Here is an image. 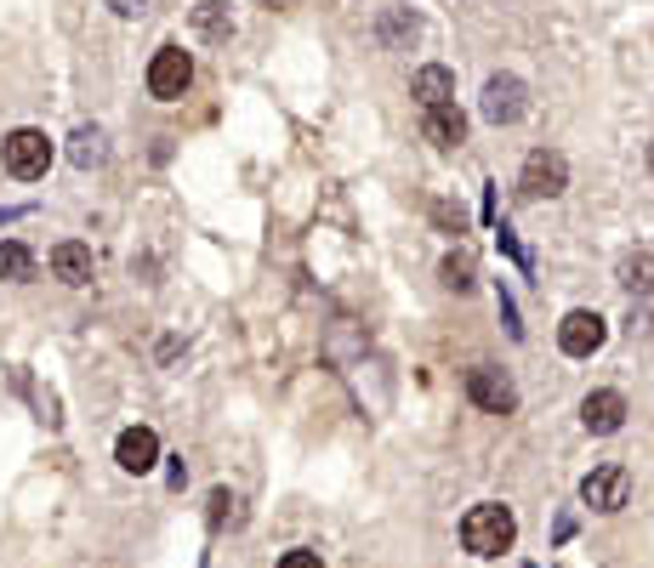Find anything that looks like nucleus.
<instances>
[{
    "mask_svg": "<svg viewBox=\"0 0 654 568\" xmlns=\"http://www.w3.org/2000/svg\"><path fill=\"white\" fill-rule=\"evenodd\" d=\"M512 541H518V517L507 506H496V500H484V506H473L462 517V546L473 557H501V552H512Z\"/></svg>",
    "mask_w": 654,
    "mask_h": 568,
    "instance_id": "obj_1",
    "label": "nucleus"
},
{
    "mask_svg": "<svg viewBox=\"0 0 654 568\" xmlns=\"http://www.w3.org/2000/svg\"><path fill=\"white\" fill-rule=\"evenodd\" d=\"M0 154H7V171H12L18 182L46 177V165H52V143H46V131H35V125L12 131V137L0 143Z\"/></svg>",
    "mask_w": 654,
    "mask_h": 568,
    "instance_id": "obj_2",
    "label": "nucleus"
},
{
    "mask_svg": "<svg viewBox=\"0 0 654 568\" xmlns=\"http://www.w3.org/2000/svg\"><path fill=\"white\" fill-rule=\"evenodd\" d=\"M193 86V57L182 46H159L154 63H148V97H159V103H177V97Z\"/></svg>",
    "mask_w": 654,
    "mask_h": 568,
    "instance_id": "obj_3",
    "label": "nucleus"
},
{
    "mask_svg": "<svg viewBox=\"0 0 654 568\" xmlns=\"http://www.w3.org/2000/svg\"><path fill=\"white\" fill-rule=\"evenodd\" d=\"M518 188L530 193V199H558V193L569 188V159H564L558 148H535L530 159H523Z\"/></svg>",
    "mask_w": 654,
    "mask_h": 568,
    "instance_id": "obj_4",
    "label": "nucleus"
},
{
    "mask_svg": "<svg viewBox=\"0 0 654 568\" xmlns=\"http://www.w3.org/2000/svg\"><path fill=\"white\" fill-rule=\"evenodd\" d=\"M580 500L592 512H620L632 500V472L620 460H609V466H598V472H586V483H580Z\"/></svg>",
    "mask_w": 654,
    "mask_h": 568,
    "instance_id": "obj_5",
    "label": "nucleus"
},
{
    "mask_svg": "<svg viewBox=\"0 0 654 568\" xmlns=\"http://www.w3.org/2000/svg\"><path fill=\"white\" fill-rule=\"evenodd\" d=\"M467 398H473L478 410H489V415H512V410H518V387H512L507 370H496V364H478V370H467Z\"/></svg>",
    "mask_w": 654,
    "mask_h": 568,
    "instance_id": "obj_6",
    "label": "nucleus"
},
{
    "mask_svg": "<svg viewBox=\"0 0 654 568\" xmlns=\"http://www.w3.org/2000/svg\"><path fill=\"white\" fill-rule=\"evenodd\" d=\"M523 109H530V91H523L518 75H489L484 80V120L489 125H512V120H523Z\"/></svg>",
    "mask_w": 654,
    "mask_h": 568,
    "instance_id": "obj_7",
    "label": "nucleus"
},
{
    "mask_svg": "<svg viewBox=\"0 0 654 568\" xmlns=\"http://www.w3.org/2000/svg\"><path fill=\"white\" fill-rule=\"evenodd\" d=\"M603 342H609V324H603L592 308H575V313H564V324H558V347H564L569 358H592Z\"/></svg>",
    "mask_w": 654,
    "mask_h": 568,
    "instance_id": "obj_8",
    "label": "nucleus"
},
{
    "mask_svg": "<svg viewBox=\"0 0 654 568\" xmlns=\"http://www.w3.org/2000/svg\"><path fill=\"white\" fill-rule=\"evenodd\" d=\"M580 421H586V432H598V438H609V432H620V426H627V398H620L614 387H603V392H586Z\"/></svg>",
    "mask_w": 654,
    "mask_h": 568,
    "instance_id": "obj_9",
    "label": "nucleus"
},
{
    "mask_svg": "<svg viewBox=\"0 0 654 568\" xmlns=\"http://www.w3.org/2000/svg\"><path fill=\"white\" fill-rule=\"evenodd\" d=\"M114 460L125 466V472H154V460H159V438H154V432L148 426H125L120 432V444H114Z\"/></svg>",
    "mask_w": 654,
    "mask_h": 568,
    "instance_id": "obj_10",
    "label": "nucleus"
},
{
    "mask_svg": "<svg viewBox=\"0 0 654 568\" xmlns=\"http://www.w3.org/2000/svg\"><path fill=\"white\" fill-rule=\"evenodd\" d=\"M410 97H415L421 109H444L450 97H455V75L444 69V63H428V69L410 75Z\"/></svg>",
    "mask_w": 654,
    "mask_h": 568,
    "instance_id": "obj_11",
    "label": "nucleus"
},
{
    "mask_svg": "<svg viewBox=\"0 0 654 568\" xmlns=\"http://www.w3.org/2000/svg\"><path fill=\"white\" fill-rule=\"evenodd\" d=\"M188 23H193V35H200L206 46H228V35H234V18H228L222 0H200V7L188 12Z\"/></svg>",
    "mask_w": 654,
    "mask_h": 568,
    "instance_id": "obj_12",
    "label": "nucleus"
},
{
    "mask_svg": "<svg viewBox=\"0 0 654 568\" xmlns=\"http://www.w3.org/2000/svg\"><path fill=\"white\" fill-rule=\"evenodd\" d=\"M52 274H57L63 285H91V245L63 240V245L52 250Z\"/></svg>",
    "mask_w": 654,
    "mask_h": 568,
    "instance_id": "obj_13",
    "label": "nucleus"
},
{
    "mask_svg": "<svg viewBox=\"0 0 654 568\" xmlns=\"http://www.w3.org/2000/svg\"><path fill=\"white\" fill-rule=\"evenodd\" d=\"M428 137H433L439 148H462V143H467V114L455 109V103L428 109Z\"/></svg>",
    "mask_w": 654,
    "mask_h": 568,
    "instance_id": "obj_14",
    "label": "nucleus"
},
{
    "mask_svg": "<svg viewBox=\"0 0 654 568\" xmlns=\"http://www.w3.org/2000/svg\"><path fill=\"white\" fill-rule=\"evenodd\" d=\"M69 159L80 165V171H91V165H103V159H109V143H103V131H97V125H80L75 137H69Z\"/></svg>",
    "mask_w": 654,
    "mask_h": 568,
    "instance_id": "obj_15",
    "label": "nucleus"
},
{
    "mask_svg": "<svg viewBox=\"0 0 654 568\" xmlns=\"http://www.w3.org/2000/svg\"><path fill=\"white\" fill-rule=\"evenodd\" d=\"M620 285H627L632 296H649L654 290V250H632L627 261H620Z\"/></svg>",
    "mask_w": 654,
    "mask_h": 568,
    "instance_id": "obj_16",
    "label": "nucleus"
},
{
    "mask_svg": "<svg viewBox=\"0 0 654 568\" xmlns=\"http://www.w3.org/2000/svg\"><path fill=\"white\" fill-rule=\"evenodd\" d=\"M29 274H35V250H29V245H18V240H7V245H0V279L23 285Z\"/></svg>",
    "mask_w": 654,
    "mask_h": 568,
    "instance_id": "obj_17",
    "label": "nucleus"
},
{
    "mask_svg": "<svg viewBox=\"0 0 654 568\" xmlns=\"http://www.w3.org/2000/svg\"><path fill=\"white\" fill-rule=\"evenodd\" d=\"M211 528H228V523H240V494L234 489H211Z\"/></svg>",
    "mask_w": 654,
    "mask_h": 568,
    "instance_id": "obj_18",
    "label": "nucleus"
},
{
    "mask_svg": "<svg viewBox=\"0 0 654 568\" xmlns=\"http://www.w3.org/2000/svg\"><path fill=\"white\" fill-rule=\"evenodd\" d=\"M439 274H444V285H450V290H473V256H467V250L444 256V267H439Z\"/></svg>",
    "mask_w": 654,
    "mask_h": 568,
    "instance_id": "obj_19",
    "label": "nucleus"
},
{
    "mask_svg": "<svg viewBox=\"0 0 654 568\" xmlns=\"http://www.w3.org/2000/svg\"><path fill=\"white\" fill-rule=\"evenodd\" d=\"M279 568H324V563H319V552L297 546V552H285V557H279Z\"/></svg>",
    "mask_w": 654,
    "mask_h": 568,
    "instance_id": "obj_20",
    "label": "nucleus"
},
{
    "mask_svg": "<svg viewBox=\"0 0 654 568\" xmlns=\"http://www.w3.org/2000/svg\"><path fill=\"white\" fill-rule=\"evenodd\" d=\"M103 7H109L114 18H143V7H148V0H103Z\"/></svg>",
    "mask_w": 654,
    "mask_h": 568,
    "instance_id": "obj_21",
    "label": "nucleus"
},
{
    "mask_svg": "<svg viewBox=\"0 0 654 568\" xmlns=\"http://www.w3.org/2000/svg\"><path fill=\"white\" fill-rule=\"evenodd\" d=\"M649 165H654V143H649Z\"/></svg>",
    "mask_w": 654,
    "mask_h": 568,
    "instance_id": "obj_22",
    "label": "nucleus"
},
{
    "mask_svg": "<svg viewBox=\"0 0 654 568\" xmlns=\"http://www.w3.org/2000/svg\"><path fill=\"white\" fill-rule=\"evenodd\" d=\"M268 7H274V0H268Z\"/></svg>",
    "mask_w": 654,
    "mask_h": 568,
    "instance_id": "obj_23",
    "label": "nucleus"
}]
</instances>
